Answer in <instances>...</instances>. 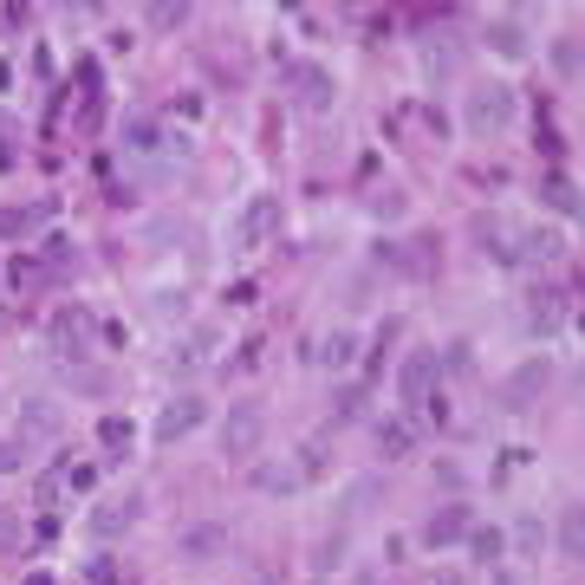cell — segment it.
I'll use <instances>...</instances> for the list:
<instances>
[{"label": "cell", "instance_id": "obj_42", "mask_svg": "<svg viewBox=\"0 0 585 585\" xmlns=\"http://www.w3.org/2000/svg\"><path fill=\"white\" fill-rule=\"evenodd\" d=\"M312 585H319V580H312Z\"/></svg>", "mask_w": 585, "mask_h": 585}, {"label": "cell", "instance_id": "obj_35", "mask_svg": "<svg viewBox=\"0 0 585 585\" xmlns=\"http://www.w3.org/2000/svg\"><path fill=\"white\" fill-rule=\"evenodd\" d=\"M20 468V449H13V437H0V475H13Z\"/></svg>", "mask_w": 585, "mask_h": 585}, {"label": "cell", "instance_id": "obj_23", "mask_svg": "<svg viewBox=\"0 0 585 585\" xmlns=\"http://www.w3.org/2000/svg\"><path fill=\"white\" fill-rule=\"evenodd\" d=\"M514 547H520V560H540V553H547V527H540L533 514H520V520H514Z\"/></svg>", "mask_w": 585, "mask_h": 585}, {"label": "cell", "instance_id": "obj_9", "mask_svg": "<svg viewBox=\"0 0 585 585\" xmlns=\"http://www.w3.org/2000/svg\"><path fill=\"white\" fill-rule=\"evenodd\" d=\"M137 514H144V488H124L118 501H98V508H91V540H118V533H131Z\"/></svg>", "mask_w": 585, "mask_h": 585}, {"label": "cell", "instance_id": "obj_33", "mask_svg": "<svg viewBox=\"0 0 585 585\" xmlns=\"http://www.w3.org/2000/svg\"><path fill=\"white\" fill-rule=\"evenodd\" d=\"M371 209H377V216H384V221H397V216H404V196H397V189H390V196H377V202H371Z\"/></svg>", "mask_w": 585, "mask_h": 585}, {"label": "cell", "instance_id": "obj_30", "mask_svg": "<svg viewBox=\"0 0 585 585\" xmlns=\"http://www.w3.org/2000/svg\"><path fill=\"white\" fill-rule=\"evenodd\" d=\"M189 20V7H150V26L156 33H169V26H183Z\"/></svg>", "mask_w": 585, "mask_h": 585}, {"label": "cell", "instance_id": "obj_7", "mask_svg": "<svg viewBox=\"0 0 585 585\" xmlns=\"http://www.w3.org/2000/svg\"><path fill=\"white\" fill-rule=\"evenodd\" d=\"M397 397H404V417L437 397V352H410V358L397 365Z\"/></svg>", "mask_w": 585, "mask_h": 585}, {"label": "cell", "instance_id": "obj_13", "mask_svg": "<svg viewBox=\"0 0 585 585\" xmlns=\"http://www.w3.org/2000/svg\"><path fill=\"white\" fill-rule=\"evenodd\" d=\"M53 202H26V209H0V241H26L40 221H46Z\"/></svg>", "mask_w": 585, "mask_h": 585}, {"label": "cell", "instance_id": "obj_17", "mask_svg": "<svg viewBox=\"0 0 585 585\" xmlns=\"http://www.w3.org/2000/svg\"><path fill=\"white\" fill-rule=\"evenodd\" d=\"M98 442H104L111 455H131V442H137V423L111 410V417H98Z\"/></svg>", "mask_w": 585, "mask_h": 585}, {"label": "cell", "instance_id": "obj_20", "mask_svg": "<svg viewBox=\"0 0 585 585\" xmlns=\"http://www.w3.org/2000/svg\"><path fill=\"white\" fill-rule=\"evenodd\" d=\"M501 547H508V540H501V527H468V560H475V566H495V560H501Z\"/></svg>", "mask_w": 585, "mask_h": 585}, {"label": "cell", "instance_id": "obj_25", "mask_svg": "<svg viewBox=\"0 0 585 585\" xmlns=\"http://www.w3.org/2000/svg\"><path fill=\"white\" fill-rule=\"evenodd\" d=\"M553 73L566 78V85L580 78V33H560V40H553Z\"/></svg>", "mask_w": 585, "mask_h": 585}, {"label": "cell", "instance_id": "obj_29", "mask_svg": "<svg viewBox=\"0 0 585 585\" xmlns=\"http://www.w3.org/2000/svg\"><path fill=\"white\" fill-rule=\"evenodd\" d=\"M339 423H358L365 417V390H339V410H332Z\"/></svg>", "mask_w": 585, "mask_h": 585}, {"label": "cell", "instance_id": "obj_34", "mask_svg": "<svg viewBox=\"0 0 585 585\" xmlns=\"http://www.w3.org/2000/svg\"><path fill=\"white\" fill-rule=\"evenodd\" d=\"M7 144H13V118H7V111H0V169H7V163H13V150H7Z\"/></svg>", "mask_w": 585, "mask_h": 585}, {"label": "cell", "instance_id": "obj_11", "mask_svg": "<svg viewBox=\"0 0 585 585\" xmlns=\"http://www.w3.org/2000/svg\"><path fill=\"white\" fill-rule=\"evenodd\" d=\"M221 547H228V527H221V520H189V527L176 533V553H183V560H216Z\"/></svg>", "mask_w": 585, "mask_h": 585}, {"label": "cell", "instance_id": "obj_39", "mask_svg": "<svg viewBox=\"0 0 585 585\" xmlns=\"http://www.w3.org/2000/svg\"><path fill=\"white\" fill-rule=\"evenodd\" d=\"M352 585H390V580H384L377 566H365V573H358V580H352Z\"/></svg>", "mask_w": 585, "mask_h": 585}, {"label": "cell", "instance_id": "obj_38", "mask_svg": "<svg viewBox=\"0 0 585 585\" xmlns=\"http://www.w3.org/2000/svg\"><path fill=\"white\" fill-rule=\"evenodd\" d=\"M247 585H287V580H280L274 566H261V573H254V580H247Z\"/></svg>", "mask_w": 585, "mask_h": 585}, {"label": "cell", "instance_id": "obj_36", "mask_svg": "<svg viewBox=\"0 0 585 585\" xmlns=\"http://www.w3.org/2000/svg\"><path fill=\"white\" fill-rule=\"evenodd\" d=\"M66 482H73L78 495H85V488H91V482H98V468H91V462H78V468H73V475H66Z\"/></svg>", "mask_w": 585, "mask_h": 585}, {"label": "cell", "instance_id": "obj_16", "mask_svg": "<svg viewBox=\"0 0 585 585\" xmlns=\"http://www.w3.org/2000/svg\"><path fill=\"white\" fill-rule=\"evenodd\" d=\"M514 247H520V261H560V254H566V241H560L553 228H533V234H514Z\"/></svg>", "mask_w": 585, "mask_h": 585}, {"label": "cell", "instance_id": "obj_21", "mask_svg": "<svg viewBox=\"0 0 585 585\" xmlns=\"http://www.w3.org/2000/svg\"><path fill=\"white\" fill-rule=\"evenodd\" d=\"M488 53H501V59H520V53H527L520 20H495V26H488Z\"/></svg>", "mask_w": 585, "mask_h": 585}, {"label": "cell", "instance_id": "obj_24", "mask_svg": "<svg viewBox=\"0 0 585 585\" xmlns=\"http://www.w3.org/2000/svg\"><path fill=\"white\" fill-rule=\"evenodd\" d=\"M580 501H566V514H560V553H566V560H573V566H580V553H585V533H580Z\"/></svg>", "mask_w": 585, "mask_h": 585}, {"label": "cell", "instance_id": "obj_40", "mask_svg": "<svg viewBox=\"0 0 585 585\" xmlns=\"http://www.w3.org/2000/svg\"><path fill=\"white\" fill-rule=\"evenodd\" d=\"M26 585H53V573H26Z\"/></svg>", "mask_w": 585, "mask_h": 585}, {"label": "cell", "instance_id": "obj_8", "mask_svg": "<svg viewBox=\"0 0 585 585\" xmlns=\"http://www.w3.org/2000/svg\"><path fill=\"white\" fill-rule=\"evenodd\" d=\"M468 527H475V508H468V501H449V508H437L423 527H417V540H423L430 553H442V547H462Z\"/></svg>", "mask_w": 585, "mask_h": 585}, {"label": "cell", "instance_id": "obj_27", "mask_svg": "<svg viewBox=\"0 0 585 585\" xmlns=\"http://www.w3.org/2000/svg\"><path fill=\"white\" fill-rule=\"evenodd\" d=\"M209 352H216V332H189V339L176 345V365H202Z\"/></svg>", "mask_w": 585, "mask_h": 585}, {"label": "cell", "instance_id": "obj_32", "mask_svg": "<svg viewBox=\"0 0 585 585\" xmlns=\"http://www.w3.org/2000/svg\"><path fill=\"white\" fill-rule=\"evenodd\" d=\"M13 547H20V520L0 508V553H13Z\"/></svg>", "mask_w": 585, "mask_h": 585}, {"label": "cell", "instance_id": "obj_26", "mask_svg": "<svg viewBox=\"0 0 585 585\" xmlns=\"http://www.w3.org/2000/svg\"><path fill=\"white\" fill-rule=\"evenodd\" d=\"M410 442H417V417H404V423H384V430H377V449H384V455H404Z\"/></svg>", "mask_w": 585, "mask_h": 585}, {"label": "cell", "instance_id": "obj_41", "mask_svg": "<svg viewBox=\"0 0 585 585\" xmlns=\"http://www.w3.org/2000/svg\"><path fill=\"white\" fill-rule=\"evenodd\" d=\"M495 585H514V573H495Z\"/></svg>", "mask_w": 585, "mask_h": 585}, {"label": "cell", "instance_id": "obj_4", "mask_svg": "<svg viewBox=\"0 0 585 585\" xmlns=\"http://www.w3.org/2000/svg\"><path fill=\"white\" fill-rule=\"evenodd\" d=\"M202 417H209V404H202V390H176V397H169V404L156 410V423H150V437H156V442H163V449H169V442L196 437V430H202Z\"/></svg>", "mask_w": 585, "mask_h": 585}, {"label": "cell", "instance_id": "obj_12", "mask_svg": "<svg viewBox=\"0 0 585 585\" xmlns=\"http://www.w3.org/2000/svg\"><path fill=\"white\" fill-rule=\"evenodd\" d=\"M274 234H280V202H274V196H254L247 216H241V241L261 247V241H274Z\"/></svg>", "mask_w": 585, "mask_h": 585}, {"label": "cell", "instance_id": "obj_22", "mask_svg": "<svg viewBox=\"0 0 585 585\" xmlns=\"http://www.w3.org/2000/svg\"><path fill=\"white\" fill-rule=\"evenodd\" d=\"M527 319H533L540 332H553V325H566V299H560L553 287H540V292H533V312H527Z\"/></svg>", "mask_w": 585, "mask_h": 585}, {"label": "cell", "instance_id": "obj_28", "mask_svg": "<svg viewBox=\"0 0 585 585\" xmlns=\"http://www.w3.org/2000/svg\"><path fill=\"white\" fill-rule=\"evenodd\" d=\"M124 137H131L137 150H156V144H163V124H156V118H131V124H124Z\"/></svg>", "mask_w": 585, "mask_h": 585}, {"label": "cell", "instance_id": "obj_15", "mask_svg": "<svg viewBox=\"0 0 585 585\" xmlns=\"http://www.w3.org/2000/svg\"><path fill=\"white\" fill-rule=\"evenodd\" d=\"M261 495H292L299 488V475H292V462H254V475H247Z\"/></svg>", "mask_w": 585, "mask_h": 585}, {"label": "cell", "instance_id": "obj_14", "mask_svg": "<svg viewBox=\"0 0 585 585\" xmlns=\"http://www.w3.org/2000/svg\"><path fill=\"white\" fill-rule=\"evenodd\" d=\"M540 196H547V209H553V216L580 221V183H573V176H560V169H553V176H547V189H540Z\"/></svg>", "mask_w": 585, "mask_h": 585}, {"label": "cell", "instance_id": "obj_31", "mask_svg": "<svg viewBox=\"0 0 585 585\" xmlns=\"http://www.w3.org/2000/svg\"><path fill=\"white\" fill-rule=\"evenodd\" d=\"M85 580H91V585H111V580H118V560H111V553H98V560L85 566Z\"/></svg>", "mask_w": 585, "mask_h": 585}, {"label": "cell", "instance_id": "obj_2", "mask_svg": "<svg viewBox=\"0 0 585 585\" xmlns=\"http://www.w3.org/2000/svg\"><path fill=\"white\" fill-rule=\"evenodd\" d=\"M514 111H520V98H514L508 85H468V98H462V124L475 131V137H501L514 124Z\"/></svg>", "mask_w": 585, "mask_h": 585}, {"label": "cell", "instance_id": "obj_19", "mask_svg": "<svg viewBox=\"0 0 585 585\" xmlns=\"http://www.w3.org/2000/svg\"><path fill=\"white\" fill-rule=\"evenodd\" d=\"M319 352V365H332V371H345V365H358V332H332L325 345H312Z\"/></svg>", "mask_w": 585, "mask_h": 585}, {"label": "cell", "instance_id": "obj_10", "mask_svg": "<svg viewBox=\"0 0 585 585\" xmlns=\"http://www.w3.org/2000/svg\"><path fill=\"white\" fill-rule=\"evenodd\" d=\"M46 442H59V410L40 404V397H26L20 404V437H13V449L26 455V449H46Z\"/></svg>", "mask_w": 585, "mask_h": 585}, {"label": "cell", "instance_id": "obj_5", "mask_svg": "<svg viewBox=\"0 0 585 585\" xmlns=\"http://www.w3.org/2000/svg\"><path fill=\"white\" fill-rule=\"evenodd\" d=\"M547 390H553V365H547V358H520V365L508 371V384H501V404H508V410H533Z\"/></svg>", "mask_w": 585, "mask_h": 585}, {"label": "cell", "instance_id": "obj_1", "mask_svg": "<svg viewBox=\"0 0 585 585\" xmlns=\"http://www.w3.org/2000/svg\"><path fill=\"white\" fill-rule=\"evenodd\" d=\"M91 345H98V319H91L85 306H59V312L46 319V352H53L59 365H85Z\"/></svg>", "mask_w": 585, "mask_h": 585}, {"label": "cell", "instance_id": "obj_3", "mask_svg": "<svg viewBox=\"0 0 585 585\" xmlns=\"http://www.w3.org/2000/svg\"><path fill=\"white\" fill-rule=\"evenodd\" d=\"M261 437H267V423H261V404L254 397H241V404L221 410V449H228V462H247L261 449Z\"/></svg>", "mask_w": 585, "mask_h": 585}, {"label": "cell", "instance_id": "obj_37", "mask_svg": "<svg viewBox=\"0 0 585 585\" xmlns=\"http://www.w3.org/2000/svg\"><path fill=\"white\" fill-rule=\"evenodd\" d=\"M430 585H468V580H462V566H437V580Z\"/></svg>", "mask_w": 585, "mask_h": 585}, {"label": "cell", "instance_id": "obj_6", "mask_svg": "<svg viewBox=\"0 0 585 585\" xmlns=\"http://www.w3.org/2000/svg\"><path fill=\"white\" fill-rule=\"evenodd\" d=\"M287 91H292V104H299V111H332V98H339L332 73H325V66H312V59L287 66Z\"/></svg>", "mask_w": 585, "mask_h": 585}, {"label": "cell", "instance_id": "obj_18", "mask_svg": "<svg viewBox=\"0 0 585 585\" xmlns=\"http://www.w3.org/2000/svg\"><path fill=\"white\" fill-rule=\"evenodd\" d=\"M287 462H292V475H299V482H319V475L332 468V455H325V442H299V449H292Z\"/></svg>", "mask_w": 585, "mask_h": 585}]
</instances>
